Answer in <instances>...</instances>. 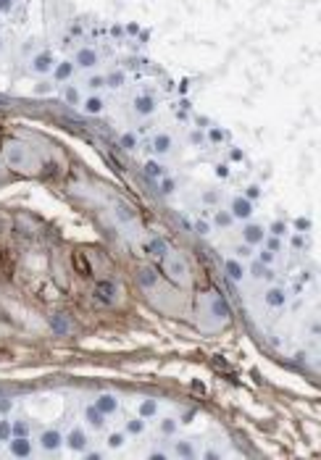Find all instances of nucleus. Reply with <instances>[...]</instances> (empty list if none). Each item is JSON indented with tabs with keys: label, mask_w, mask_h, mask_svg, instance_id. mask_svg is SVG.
Masks as SVG:
<instances>
[{
	"label": "nucleus",
	"mask_w": 321,
	"mask_h": 460,
	"mask_svg": "<svg viewBox=\"0 0 321 460\" xmlns=\"http://www.w3.org/2000/svg\"><path fill=\"white\" fill-rule=\"evenodd\" d=\"M287 303V295H285V289H279V287H271L269 292H266V305L269 308H282V305Z\"/></svg>",
	"instance_id": "nucleus-16"
},
{
	"label": "nucleus",
	"mask_w": 321,
	"mask_h": 460,
	"mask_svg": "<svg viewBox=\"0 0 321 460\" xmlns=\"http://www.w3.org/2000/svg\"><path fill=\"white\" fill-rule=\"evenodd\" d=\"M269 250L277 252V250H279V240H271V242H269Z\"/></svg>",
	"instance_id": "nucleus-50"
},
{
	"label": "nucleus",
	"mask_w": 321,
	"mask_h": 460,
	"mask_svg": "<svg viewBox=\"0 0 321 460\" xmlns=\"http://www.w3.org/2000/svg\"><path fill=\"white\" fill-rule=\"evenodd\" d=\"M132 108L137 116H153L158 108V103H156V97L153 95H137L134 100H132Z\"/></svg>",
	"instance_id": "nucleus-2"
},
{
	"label": "nucleus",
	"mask_w": 321,
	"mask_h": 460,
	"mask_svg": "<svg viewBox=\"0 0 321 460\" xmlns=\"http://www.w3.org/2000/svg\"><path fill=\"white\" fill-rule=\"evenodd\" d=\"M216 176H219V179H226V176H229V166H216Z\"/></svg>",
	"instance_id": "nucleus-45"
},
{
	"label": "nucleus",
	"mask_w": 321,
	"mask_h": 460,
	"mask_svg": "<svg viewBox=\"0 0 321 460\" xmlns=\"http://www.w3.org/2000/svg\"><path fill=\"white\" fill-rule=\"evenodd\" d=\"M8 450H11V455H16V458H29L32 455V442H29V436H11Z\"/></svg>",
	"instance_id": "nucleus-4"
},
{
	"label": "nucleus",
	"mask_w": 321,
	"mask_h": 460,
	"mask_svg": "<svg viewBox=\"0 0 321 460\" xmlns=\"http://www.w3.org/2000/svg\"><path fill=\"white\" fill-rule=\"evenodd\" d=\"M103 418H105V416H103V413L95 408V405H87V408H85V421H87V426H93V429H100V426L105 424Z\"/></svg>",
	"instance_id": "nucleus-17"
},
{
	"label": "nucleus",
	"mask_w": 321,
	"mask_h": 460,
	"mask_svg": "<svg viewBox=\"0 0 321 460\" xmlns=\"http://www.w3.org/2000/svg\"><path fill=\"white\" fill-rule=\"evenodd\" d=\"M208 142H211V145L224 142V132H221L219 126H208Z\"/></svg>",
	"instance_id": "nucleus-33"
},
{
	"label": "nucleus",
	"mask_w": 321,
	"mask_h": 460,
	"mask_svg": "<svg viewBox=\"0 0 321 460\" xmlns=\"http://www.w3.org/2000/svg\"><path fill=\"white\" fill-rule=\"evenodd\" d=\"M53 66H56V56H53L50 50H40L37 56L32 58V63H29V68L37 74V76H45L53 71Z\"/></svg>",
	"instance_id": "nucleus-1"
},
{
	"label": "nucleus",
	"mask_w": 321,
	"mask_h": 460,
	"mask_svg": "<svg viewBox=\"0 0 321 460\" xmlns=\"http://www.w3.org/2000/svg\"><path fill=\"white\" fill-rule=\"evenodd\" d=\"M169 271H171L174 279H177V276H179V279H185V276H187L185 260H182V258H171V260H169Z\"/></svg>",
	"instance_id": "nucleus-19"
},
{
	"label": "nucleus",
	"mask_w": 321,
	"mask_h": 460,
	"mask_svg": "<svg viewBox=\"0 0 321 460\" xmlns=\"http://www.w3.org/2000/svg\"><path fill=\"white\" fill-rule=\"evenodd\" d=\"M64 442H66V447H68V450L82 452V450L87 447V434L82 431V429H71V431L64 436Z\"/></svg>",
	"instance_id": "nucleus-5"
},
{
	"label": "nucleus",
	"mask_w": 321,
	"mask_h": 460,
	"mask_svg": "<svg viewBox=\"0 0 321 460\" xmlns=\"http://www.w3.org/2000/svg\"><path fill=\"white\" fill-rule=\"evenodd\" d=\"M82 111L87 113V116H100L103 108H105V103H103V97L100 95H90V97H82Z\"/></svg>",
	"instance_id": "nucleus-7"
},
{
	"label": "nucleus",
	"mask_w": 321,
	"mask_h": 460,
	"mask_svg": "<svg viewBox=\"0 0 321 460\" xmlns=\"http://www.w3.org/2000/svg\"><path fill=\"white\" fill-rule=\"evenodd\" d=\"M253 271H256L253 276H258V279H261V276H269V274H266V268H263L261 263H256V266H253Z\"/></svg>",
	"instance_id": "nucleus-46"
},
{
	"label": "nucleus",
	"mask_w": 321,
	"mask_h": 460,
	"mask_svg": "<svg viewBox=\"0 0 321 460\" xmlns=\"http://www.w3.org/2000/svg\"><path fill=\"white\" fill-rule=\"evenodd\" d=\"M64 100L68 105H79L82 103V95H79V90H76L74 84H64Z\"/></svg>",
	"instance_id": "nucleus-20"
},
{
	"label": "nucleus",
	"mask_w": 321,
	"mask_h": 460,
	"mask_svg": "<svg viewBox=\"0 0 321 460\" xmlns=\"http://www.w3.org/2000/svg\"><path fill=\"white\" fill-rule=\"evenodd\" d=\"M137 142H140V140H137L134 132H124V134H121V140H119V145L124 150H137Z\"/></svg>",
	"instance_id": "nucleus-25"
},
{
	"label": "nucleus",
	"mask_w": 321,
	"mask_h": 460,
	"mask_svg": "<svg viewBox=\"0 0 321 460\" xmlns=\"http://www.w3.org/2000/svg\"><path fill=\"white\" fill-rule=\"evenodd\" d=\"M271 260H274V252H271V250H263V252H261V263H263V266H269Z\"/></svg>",
	"instance_id": "nucleus-43"
},
{
	"label": "nucleus",
	"mask_w": 321,
	"mask_h": 460,
	"mask_svg": "<svg viewBox=\"0 0 321 460\" xmlns=\"http://www.w3.org/2000/svg\"><path fill=\"white\" fill-rule=\"evenodd\" d=\"M95 408L103 413V416H113V413L119 410V400H116V395H100L95 400Z\"/></svg>",
	"instance_id": "nucleus-11"
},
{
	"label": "nucleus",
	"mask_w": 321,
	"mask_h": 460,
	"mask_svg": "<svg viewBox=\"0 0 321 460\" xmlns=\"http://www.w3.org/2000/svg\"><path fill=\"white\" fill-rule=\"evenodd\" d=\"M156 413H158L156 400H142L140 402V418H156Z\"/></svg>",
	"instance_id": "nucleus-21"
},
{
	"label": "nucleus",
	"mask_w": 321,
	"mask_h": 460,
	"mask_svg": "<svg viewBox=\"0 0 321 460\" xmlns=\"http://www.w3.org/2000/svg\"><path fill=\"white\" fill-rule=\"evenodd\" d=\"M150 252H153V255H158V258H163L166 255V242L163 240H153L150 242Z\"/></svg>",
	"instance_id": "nucleus-35"
},
{
	"label": "nucleus",
	"mask_w": 321,
	"mask_h": 460,
	"mask_svg": "<svg viewBox=\"0 0 321 460\" xmlns=\"http://www.w3.org/2000/svg\"><path fill=\"white\" fill-rule=\"evenodd\" d=\"M13 11V0H0V13H11Z\"/></svg>",
	"instance_id": "nucleus-41"
},
{
	"label": "nucleus",
	"mask_w": 321,
	"mask_h": 460,
	"mask_svg": "<svg viewBox=\"0 0 321 460\" xmlns=\"http://www.w3.org/2000/svg\"><path fill=\"white\" fill-rule=\"evenodd\" d=\"M11 436H13L11 421H8V418H3V421H0V442H8Z\"/></svg>",
	"instance_id": "nucleus-27"
},
{
	"label": "nucleus",
	"mask_w": 321,
	"mask_h": 460,
	"mask_svg": "<svg viewBox=\"0 0 321 460\" xmlns=\"http://www.w3.org/2000/svg\"><path fill=\"white\" fill-rule=\"evenodd\" d=\"M190 142H193V145H200V142H203V132L193 129V132H190Z\"/></svg>",
	"instance_id": "nucleus-40"
},
{
	"label": "nucleus",
	"mask_w": 321,
	"mask_h": 460,
	"mask_svg": "<svg viewBox=\"0 0 321 460\" xmlns=\"http://www.w3.org/2000/svg\"><path fill=\"white\" fill-rule=\"evenodd\" d=\"M213 221H216V224H219L221 229H226V226H229V224H232V221H234V218H232V213H224V211H219V213H216V216H213Z\"/></svg>",
	"instance_id": "nucleus-34"
},
{
	"label": "nucleus",
	"mask_w": 321,
	"mask_h": 460,
	"mask_svg": "<svg viewBox=\"0 0 321 460\" xmlns=\"http://www.w3.org/2000/svg\"><path fill=\"white\" fill-rule=\"evenodd\" d=\"M95 297L105 305H111L113 300H116V287H113V281H97L95 284Z\"/></svg>",
	"instance_id": "nucleus-10"
},
{
	"label": "nucleus",
	"mask_w": 321,
	"mask_h": 460,
	"mask_svg": "<svg viewBox=\"0 0 321 460\" xmlns=\"http://www.w3.org/2000/svg\"><path fill=\"white\" fill-rule=\"evenodd\" d=\"M271 234H274V237H285V234H287V224H282V221H274V224H271Z\"/></svg>",
	"instance_id": "nucleus-37"
},
{
	"label": "nucleus",
	"mask_w": 321,
	"mask_h": 460,
	"mask_svg": "<svg viewBox=\"0 0 321 460\" xmlns=\"http://www.w3.org/2000/svg\"><path fill=\"white\" fill-rule=\"evenodd\" d=\"M242 237H245V245H261L266 240V229L263 226H258V224H248L245 226V232H242Z\"/></svg>",
	"instance_id": "nucleus-12"
},
{
	"label": "nucleus",
	"mask_w": 321,
	"mask_h": 460,
	"mask_svg": "<svg viewBox=\"0 0 321 460\" xmlns=\"http://www.w3.org/2000/svg\"><path fill=\"white\" fill-rule=\"evenodd\" d=\"M211 310H213V316L216 318H229V305L224 297H213L211 300Z\"/></svg>",
	"instance_id": "nucleus-18"
},
{
	"label": "nucleus",
	"mask_w": 321,
	"mask_h": 460,
	"mask_svg": "<svg viewBox=\"0 0 321 460\" xmlns=\"http://www.w3.org/2000/svg\"><path fill=\"white\" fill-rule=\"evenodd\" d=\"M229 158H232V160H242V150H232V153H229Z\"/></svg>",
	"instance_id": "nucleus-48"
},
{
	"label": "nucleus",
	"mask_w": 321,
	"mask_h": 460,
	"mask_svg": "<svg viewBox=\"0 0 321 460\" xmlns=\"http://www.w3.org/2000/svg\"><path fill=\"white\" fill-rule=\"evenodd\" d=\"M74 63H71V61H56V66H53V79H56V82H61V84H64V82H68V79H71V74H74Z\"/></svg>",
	"instance_id": "nucleus-9"
},
{
	"label": "nucleus",
	"mask_w": 321,
	"mask_h": 460,
	"mask_svg": "<svg viewBox=\"0 0 321 460\" xmlns=\"http://www.w3.org/2000/svg\"><path fill=\"white\" fill-rule=\"evenodd\" d=\"M145 431V418H140V416H137V418H129L127 421V434H142Z\"/></svg>",
	"instance_id": "nucleus-24"
},
{
	"label": "nucleus",
	"mask_w": 321,
	"mask_h": 460,
	"mask_svg": "<svg viewBox=\"0 0 321 460\" xmlns=\"http://www.w3.org/2000/svg\"><path fill=\"white\" fill-rule=\"evenodd\" d=\"M150 148H153V153H158V155H166L171 148H174V140H171V134H156L153 137V142H150Z\"/></svg>",
	"instance_id": "nucleus-13"
},
{
	"label": "nucleus",
	"mask_w": 321,
	"mask_h": 460,
	"mask_svg": "<svg viewBox=\"0 0 321 460\" xmlns=\"http://www.w3.org/2000/svg\"><path fill=\"white\" fill-rule=\"evenodd\" d=\"M156 281H158L156 271H150V268H142L140 271V284L142 287H156Z\"/></svg>",
	"instance_id": "nucleus-26"
},
{
	"label": "nucleus",
	"mask_w": 321,
	"mask_h": 460,
	"mask_svg": "<svg viewBox=\"0 0 321 460\" xmlns=\"http://www.w3.org/2000/svg\"><path fill=\"white\" fill-rule=\"evenodd\" d=\"M145 174L153 176V179H160V176H166V168H163V163H158V160H148V163H145Z\"/></svg>",
	"instance_id": "nucleus-22"
},
{
	"label": "nucleus",
	"mask_w": 321,
	"mask_h": 460,
	"mask_svg": "<svg viewBox=\"0 0 321 460\" xmlns=\"http://www.w3.org/2000/svg\"><path fill=\"white\" fill-rule=\"evenodd\" d=\"M5 160H8L11 166H21L27 160V150L21 148V145H8V148H5Z\"/></svg>",
	"instance_id": "nucleus-15"
},
{
	"label": "nucleus",
	"mask_w": 321,
	"mask_h": 460,
	"mask_svg": "<svg viewBox=\"0 0 321 460\" xmlns=\"http://www.w3.org/2000/svg\"><path fill=\"white\" fill-rule=\"evenodd\" d=\"M53 329H56V332H66V324H64V318H56V321H53Z\"/></svg>",
	"instance_id": "nucleus-47"
},
{
	"label": "nucleus",
	"mask_w": 321,
	"mask_h": 460,
	"mask_svg": "<svg viewBox=\"0 0 321 460\" xmlns=\"http://www.w3.org/2000/svg\"><path fill=\"white\" fill-rule=\"evenodd\" d=\"M13 429V436H27L29 434V426L24 424V421H16V424H11Z\"/></svg>",
	"instance_id": "nucleus-36"
},
{
	"label": "nucleus",
	"mask_w": 321,
	"mask_h": 460,
	"mask_svg": "<svg viewBox=\"0 0 321 460\" xmlns=\"http://www.w3.org/2000/svg\"><path fill=\"white\" fill-rule=\"evenodd\" d=\"M174 450H177V455H182V458H193L195 455V450H193V444H190V442H177V447H174Z\"/></svg>",
	"instance_id": "nucleus-30"
},
{
	"label": "nucleus",
	"mask_w": 321,
	"mask_h": 460,
	"mask_svg": "<svg viewBox=\"0 0 321 460\" xmlns=\"http://www.w3.org/2000/svg\"><path fill=\"white\" fill-rule=\"evenodd\" d=\"M150 458H153V460H166L163 452H150Z\"/></svg>",
	"instance_id": "nucleus-51"
},
{
	"label": "nucleus",
	"mask_w": 321,
	"mask_h": 460,
	"mask_svg": "<svg viewBox=\"0 0 321 460\" xmlns=\"http://www.w3.org/2000/svg\"><path fill=\"white\" fill-rule=\"evenodd\" d=\"M160 431H163L166 436L177 434V421H174V418H163V421H160Z\"/></svg>",
	"instance_id": "nucleus-31"
},
{
	"label": "nucleus",
	"mask_w": 321,
	"mask_h": 460,
	"mask_svg": "<svg viewBox=\"0 0 321 460\" xmlns=\"http://www.w3.org/2000/svg\"><path fill=\"white\" fill-rule=\"evenodd\" d=\"M119 218H121V221H129L132 216H129V213H127V208H119Z\"/></svg>",
	"instance_id": "nucleus-49"
},
{
	"label": "nucleus",
	"mask_w": 321,
	"mask_h": 460,
	"mask_svg": "<svg viewBox=\"0 0 321 460\" xmlns=\"http://www.w3.org/2000/svg\"><path fill=\"white\" fill-rule=\"evenodd\" d=\"M224 271H226V276L232 281H242V279H245V266H242L240 260H234V258H229L226 263H224Z\"/></svg>",
	"instance_id": "nucleus-14"
},
{
	"label": "nucleus",
	"mask_w": 321,
	"mask_h": 460,
	"mask_svg": "<svg viewBox=\"0 0 321 460\" xmlns=\"http://www.w3.org/2000/svg\"><path fill=\"white\" fill-rule=\"evenodd\" d=\"M256 197H261V187H248V200H256Z\"/></svg>",
	"instance_id": "nucleus-42"
},
{
	"label": "nucleus",
	"mask_w": 321,
	"mask_h": 460,
	"mask_svg": "<svg viewBox=\"0 0 321 460\" xmlns=\"http://www.w3.org/2000/svg\"><path fill=\"white\" fill-rule=\"evenodd\" d=\"M229 213H232V218H242V221H248L250 216H253V203H250L248 197H234V200H232V208H229Z\"/></svg>",
	"instance_id": "nucleus-3"
},
{
	"label": "nucleus",
	"mask_w": 321,
	"mask_h": 460,
	"mask_svg": "<svg viewBox=\"0 0 321 460\" xmlns=\"http://www.w3.org/2000/svg\"><path fill=\"white\" fill-rule=\"evenodd\" d=\"M105 444H108L111 450H119L121 444H124V434L116 431V434H108V439H105Z\"/></svg>",
	"instance_id": "nucleus-32"
},
{
	"label": "nucleus",
	"mask_w": 321,
	"mask_h": 460,
	"mask_svg": "<svg viewBox=\"0 0 321 460\" xmlns=\"http://www.w3.org/2000/svg\"><path fill=\"white\" fill-rule=\"evenodd\" d=\"M74 66H79V68H93V66H97V50H93V48H79V50H76V56H74Z\"/></svg>",
	"instance_id": "nucleus-6"
},
{
	"label": "nucleus",
	"mask_w": 321,
	"mask_h": 460,
	"mask_svg": "<svg viewBox=\"0 0 321 460\" xmlns=\"http://www.w3.org/2000/svg\"><path fill=\"white\" fill-rule=\"evenodd\" d=\"M195 232L197 234H208V224H205V221H195Z\"/></svg>",
	"instance_id": "nucleus-44"
},
{
	"label": "nucleus",
	"mask_w": 321,
	"mask_h": 460,
	"mask_svg": "<svg viewBox=\"0 0 321 460\" xmlns=\"http://www.w3.org/2000/svg\"><path fill=\"white\" fill-rule=\"evenodd\" d=\"M87 87H90V92H97L100 87H105V76H100V74H93L87 79Z\"/></svg>",
	"instance_id": "nucleus-28"
},
{
	"label": "nucleus",
	"mask_w": 321,
	"mask_h": 460,
	"mask_svg": "<svg viewBox=\"0 0 321 460\" xmlns=\"http://www.w3.org/2000/svg\"><path fill=\"white\" fill-rule=\"evenodd\" d=\"M237 255H240V258H250V255H253V247H250V245H242V247H237Z\"/></svg>",
	"instance_id": "nucleus-39"
},
{
	"label": "nucleus",
	"mask_w": 321,
	"mask_h": 460,
	"mask_svg": "<svg viewBox=\"0 0 321 460\" xmlns=\"http://www.w3.org/2000/svg\"><path fill=\"white\" fill-rule=\"evenodd\" d=\"M127 79V74L121 71V68H116V71H111L108 76H105V87H121Z\"/></svg>",
	"instance_id": "nucleus-23"
},
{
	"label": "nucleus",
	"mask_w": 321,
	"mask_h": 460,
	"mask_svg": "<svg viewBox=\"0 0 321 460\" xmlns=\"http://www.w3.org/2000/svg\"><path fill=\"white\" fill-rule=\"evenodd\" d=\"M0 50H3V37H0Z\"/></svg>",
	"instance_id": "nucleus-52"
},
{
	"label": "nucleus",
	"mask_w": 321,
	"mask_h": 460,
	"mask_svg": "<svg viewBox=\"0 0 321 460\" xmlns=\"http://www.w3.org/2000/svg\"><path fill=\"white\" fill-rule=\"evenodd\" d=\"M61 444H64V436H61V431H56V429H50V431H42V436H40V447H42V450L56 452Z\"/></svg>",
	"instance_id": "nucleus-8"
},
{
	"label": "nucleus",
	"mask_w": 321,
	"mask_h": 460,
	"mask_svg": "<svg viewBox=\"0 0 321 460\" xmlns=\"http://www.w3.org/2000/svg\"><path fill=\"white\" fill-rule=\"evenodd\" d=\"M174 189H177V182H174L171 176H160V192H163V195H171Z\"/></svg>",
	"instance_id": "nucleus-29"
},
{
	"label": "nucleus",
	"mask_w": 321,
	"mask_h": 460,
	"mask_svg": "<svg viewBox=\"0 0 321 460\" xmlns=\"http://www.w3.org/2000/svg\"><path fill=\"white\" fill-rule=\"evenodd\" d=\"M11 410H13V402H11V400H5V397H3V400H0V416H8Z\"/></svg>",
	"instance_id": "nucleus-38"
}]
</instances>
